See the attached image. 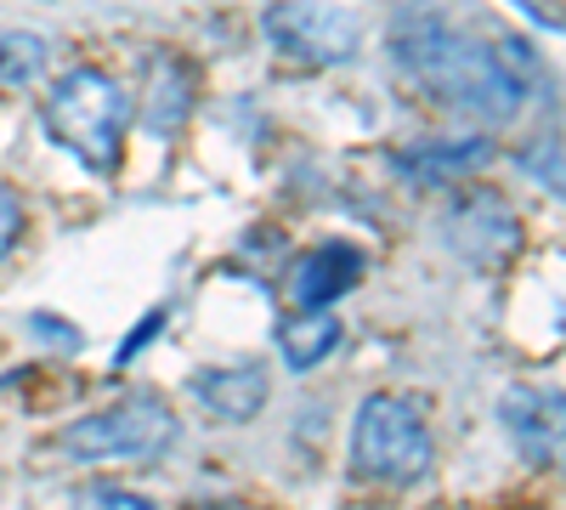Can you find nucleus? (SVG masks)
Instances as JSON below:
<instances>
[{
	"instance_id": "nucleus-1",
	"label": "nucleus",
	"mask_w": 566,
	"mask_h": 510,
	"mask_svg": "<svg viewBox=\"0 0 566 510\" xmlns=\"http://www.w3.org/2000/svg\"><path fill=\"white\" fill-rule=\"evenodd\" d=\"M402 58L419 74V85H431L442 103L476 114V119H510L522 108V80L476 40H459L437 23H424L402 34Z\"/></svg>"
},
{
	"instance_id": "nucleus-2",
	"label": "nucleus",
	"mask_w": 566,
	"mask_h": 510,
	"mask_svg": "<svg viewBox=\"0 0 566 510\" xmlns=\"http://www.w3.org/2000/svg\"><path fill=\"white\" fill-rule=\"evenodd\" d=\"M125 91L103 74V69H74L52 85L45 97V131L52 143L69 148L80 165L91 170H114L119 165V148H125Z\"/></svg>"
},
{
	"instance_id": "nucleus-3",
	"label": "nucleus",
	"mask_w": 566,
	"mask_h": 510,
	"mask_svg": "<svg viewBox=\"0 0 566 510\" xmlns=\"http://www.w3.org/2000/svg\"><path fill=\"white\" fill-rule=\"evenodd\" d=\"M431 431L408 397H368L352 420V466L374 482H419L431 471Z\"/></svg>"
},
{
	"instance_id": "nucleus-4",
	"label": "nucleus",
	"mask_w": 566,
	"mask_h": 510,
	"mask_svg": "<svg viewBox=\"0 0 566 510\" xmlns=\"http://www.w3.org/2000/svg\"><path fill=\"white\" fill-rule=\"evenodd\" d=\"M170 443H176V414L154 397H125L103 414H85L57 437L69 459H154Z\"/></svg>"
},
{
	"instance_id": "nucleus-5",
	"label": "nucleus",
	"mask_w": 566,
	"mask_h": 510,
	"mask_svg": "<svg viewBox=\"0 0 566 510\" xmlns=\"http://www.w3.org/2000/svg\"><path fill=\"white\" fill-rule=\"evenodd\" d=\"M266 40L301 63H346L363 40V23L328 0H277L266 7Z\"/></svg>"
},
{
	"instance_id": "nucleus-6",
	"label": "nucleus",
	"mask_w": 566,
	"mask_h": 510,
	"mask_svg": "<svg viewBox=\"0 0 566 510\" xmlns=\"http://www.w3.org/2000/svg\"><path fill=\"white\" fill-rule=\"evenodd\" d=\"M357 278H363V250L323 244V250H312L295 267V301H301V312H323L328 301H340L346 290H357Z\"/></svg>"
},
{
	"instance_id": "nucleus-7",
	"label": "nucleus",
	"mask_w": 566,
	"mask_h": 510,
	"mask_svg": "<svg viewBox=\"0 0 566 510\" xmlns=\"http://www.w3.org/2000/svg\"><path fill=\"white\" fill-rule=\"evenodd\" d=\"M193 397L216 414V420H255L266 403V368L261 363H232V368H210L193 381Z\"/></svg>"
},
{
	"instance_id": "nucleus-8",
	"label": "nucleus",
	"mask_w": 566,
	"mask_h": 510,
	"mask_svg": "<svg viewBox=\"0 0 566 510\" xmlns=\"http://www.w3.org/2000/svg\"><path fill=\"white\" fill-rule=\"evenodd\" d=\"M499 414H504L510 437L522 443L533 459H555V448H560V403L555 397L527 392V386H510L504 403H499Z\"/></svg>"
},
{
	"instance_id": "nucleus-9",
	"label": "nucleus",
	"mask_w": 566,
	"mask_h": 510,
	"mask_svg": "<svg viewBox=\"0 0 566 510\" xmlns=\"http://www.w3.org/2000/svg\"><path fill=\"white\" fill-rule=\"evenodd\" d=\"M187 103H193V91H187V69L176 58H154L148 63V91H142V119H148V131L170 136L187 119Z\"/></svg>"
},
{
	"instance_id": "nucleus-10",
	"label": "nucleus",
	"mask_w": 566,
	"mask_h": 510,
	"mask_svg": "<svg viewBox=\"0 0 566 510\" xmlns=\"http://www.w3.org/2000/svg\"><path fill=\"white\" fill-rule=\"evenodd\" d=\"M335 341H340L335 312H290V318L277 323V352H283V363H290V368L323 363L328 352H335Z\"/></svg>"
},
{
	"instance_id": "nucleus-11",
	"label": "nucleus",
	"mask_w": 566,
	"mask_h": 510,
	"mask_svg": "<svg viewBox=\"0 0 566 510\" xmlns=\"http://www.w3.org/2000/svg\"><path fill=\"white\" fill-rule=\"evenodd\" d=\"M488 159V143H437V148H413V154H402V165L419 176V181H448V176H459L464 165H482Z\"/></svg>"
},
{
	"instance_id": "nucleus-12",
	"label": "nucleus",
	"mask_w": 566,
	"mask_h": 510,
	"mask_svg": "<svg viewBox=\"0 0 566 510\" xmlns=\"http://www.w3.org/2000/svg\"><path fill=\"white\" fill-rule=\"evenodd\" d=\"M45 69V40L40 34H0V85H29Z\"/></svg>"
},
{
	"instance_id": "nucleus-13",
	"label": "nucleus",
	"mask_w": 566,
	"mask_h": 510,
	"mask_svg": "<svg viewBox=\"0 0 566 510\" xmlns=\"http://www.w3.org/2000/svg\"><path fill=\"white\" fill-rule=\"evenodd\" d=\"M18 239H23V199H18L12 181H0V256H7Z\"/></svg>"
},
{
	"instance_id": "nucleus-14",
	"label": "nucleus",
	"mask_w": 566,
	"mask_h": 510,
	"mask_svg": "<svg viewBox=\"0 0 566 510\" xmlns=\"http://www.w3.org/2000/svg\"><path fill=\"white\" fill-rule=\"evenodd\" d=\"M80 510H154L142 493H125V488H91L80 499Z\"/></svg>"
}]
</instances>
